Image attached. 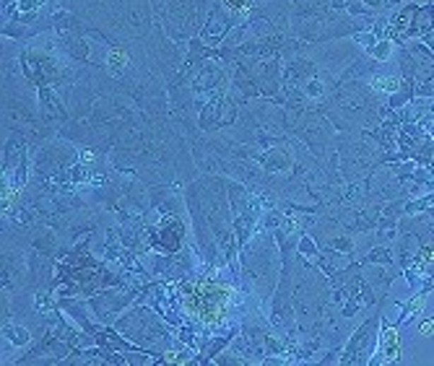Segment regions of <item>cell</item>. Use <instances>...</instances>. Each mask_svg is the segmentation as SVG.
<instances>
[{
	"label": "cell",
	"instance_id": "obj_1",
	"mask_svg": "<svg viewBox=\"0 0 434 366\" xmlns=\"http://www.w3.org/2000/svg\"><path fill=\"white\" fill-rule=\"evenodd\" d=\"M401 358V335L395 327H387L382 338H380V350L377 358L372 364H390V361H398Z\"/></svg>",
	"mask_w": 434,
	"mask_h": 366
},
{
	"label": "cell",
	"instance_id": "obj_2",
	"mask_svg": "<svg viewBox=\"0 0 434 366\" xmlns=\"http://www.w3.org/2000/svg\"><path fill=\"white\" fill-rule=\"evenodd\" d=\"M424 302H426V296H424V294H416V296H414V299H411V302L406 304V314H403L401 322H406V319L414 317V314H416V312L421 309V307H424Z\"/></svg>",
	"mask_w": 434,
	"mask_h": 366
},
{
	"label": "cell",
	"instance_id": "obj_3",
	"mask_svg": "<svg viewBox=\"0 0 434 366\" xmlns=\"http://www.w3.org/2000/svg\"><path fill=\"white\" fill-rule=\"evenodd\" d=\"M3 333L8 335L11 341L18 343V346H24V343H29V333L26 330H21V327H13V325H6L3 327Z\"/></svg>",
	"mask_w": 434,
	"mask_h": 366
},
{
	"label": "cell",
	"instance_id": "obj_4",
	"mask_svg": "<svg viewBox=\"0 0 434 366\" xmlns=\"http://www.w3.org/2000/svg\"><path fill=\"white\" fill-rule=\"evenodd\" d=\"M414 96V88H411V83L406 81L403 83V91H398V94H393L390 96V107H401V104H406Z\"/></svg>",
	"mask_w": 434,
	"mask_h": 366
},
{
	"label": "cell",
	"instance_id": "obj_5",
	"mask_svg": "<svg viewBox=\"0 0 434 366\" xmlns=\"http://www.w3.org/2000/svg\"><path fill=\"white\" fill-rule=\"evenodd\" d=\"M372 55L375 57H380V60H387V55H390V42L387 40H380L377 45H375V47L370 49Z\"/></svg>",
	"mask_w": 434,
	"mask_h": 366
},
{
	"label": "cell",
	"instance_id": "obj_6",
	"mask_svg": "<svg viewBox=\"0 0 434 366\" xmlns=\"http://www.w3.org/2000/svg\"><path fill=\"white\" fill-rule=\"evenodd\" d=\"M362 3H367V6H370V8H375V11L390 6V0H362Z\"/></svg>",
	"mask_w": 434,
	"mask_h": 366
},
{
	"label": "cell",
	"instance_id": "obj_7",
	"mask_svg": "<svg viewBox=\"0 0 434 366\" xmlns=\"http://www.w3.org/2000/svg\"><path fill=\"white\" fill-rule=\"evenodd\" d=\"M226 6H229V8H234V11H240L242 6H245V0H226Z\"/></svg>",
	"mask_w": 434,
	"mask_h": 366
},
{
	"label": "cell",
	"instance_id": "obj_8",
	"mask_svg": "<svg viewBox=\"0 0 434 366\" xmlns=\"http://www.w3.org/2000/svg\"><path fill=\"white\" fill-rule=\"evenodd\" d=\"M390 3H401V0H390Z\"/></svg>",
	"mask_w": 434,
	"mask_h": 366
}]
</instances>
